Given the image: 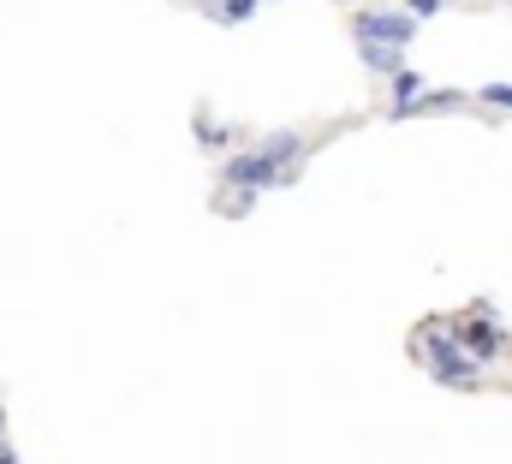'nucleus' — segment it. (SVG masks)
<instances>
[{"label": "nucleus", "instance_id": "f257e3e1", "mask_svg": "<svg viewBox=\"0 0 512 464\" xmlns=\"http://www.w3.org/2000/svg\"><path fill=\"white\" fill-rule=\"evenodd\" d=\"M221 179H227V185H239V191H274V185H286V179H292V167L256 143V149H233V155H227Z\"/></svg>", "mask_w": 512, "mask_h": 464}, {"label": "nucleus", "instance_id": "f03ea898", "mask_svg": "<svg viewBox=\"0 0 512 464\" xmlns=\"http://www.w3.org/2000/svg\"><path fill=\"white\" fill-rule=\"evenodd\" d=\"M417 346H423V363H429V375H435V381H447V387H477V357L459 346L453 334L429 328Z\"/></svg>", "mask_w": 512, "mask_h": 464}, {"label": "nucleus", "instance_id": "7ed1b4c3", "mask_svg": "<svg viewBox=\"0 0 512 464\" xmlns=\"http://www.w3.org/2000/svg\"><path fill=\"white\" fill-rule=\"evenodd\" d=\"M417 30H423V18H411L405 6L399 12H358L352 18V36L358 42H387V48H411Z\"/></svg>", "mask_w": 512, "mask_h": 464}, {"label": "nucleus", "instance_id": "20e7f679", "mask_svg": "<svg viewBox=\"0 0 512 464\" xmlns=\"http://www.w3.org/2000/svg\"><path fill=\"white\" fill-rule=\"evenodd\" d=\"M453 340H459V346L471 351V357H477V363H489V357H495V351H501V328H495V322H489V316H477V322H465V328H459V334H453Z\"/></svg>", "mask_w": 512, "mask_h": 464}, {"label": "nucleus", "instance_id": "39448f33", "mask_svg": "<svg viewBox=\"0 0 512 464\" xmlns=\"http://www.w3.org/2000/svg\"><path fill=\"white\" fill-rule=\"evenodd\" d=\"M358 54L370 72H399V48H387V42H358Z\"/></svg>", "mask_w": 512, "mask_h": 464}, {"label": "nucleus", "instance_id": "423d86ee", "mask_svg": "<svg viewBox=\"0 0 512 464\" xmlns=\"http://www.w3.org/2000/svg\"><path fill=\"white\" fill-rule=\"evenodd\" d=\"M387 78H393V102H417V96H423V72L399 66V72H387Z\"/></svg>", "mask_w": 512, "mask_h": 464}, {"label": "nucleus", "instance_id": "0eeeda50", "mask_svg": "<svg viewBox=\"0 0 512 464\" xmlns=\"http://www.w3.org/2000/svg\"><path fill=\"white\" fill-rule=\"evenodd\" d=\"M256 6H262V0H215V18H221V24H245Z\"/></svg>", "mask_w": 512, "mask_h": 464}, {"label": "nucleus", "instance_id": "6e6552de", "mask_svg": "<svg viewBox=\"0 0 512 464\" xmlns=\"http://www.w3.org/2000/svg\"><path fill=\"white\" fill-rule=\"evenodd\" d=\"M197 143H203V149H227V143H233V131H227V125H215V119H197Z\"/></svg>", "mask_w": 512, "mask_h": 464}, {"label": "nucleus", "instance_id": "1a4fd4ad", "mask_svg": "<svg viewBox=\"0 0 512 464\" xmlns=\"http://www.w3.org/2000/svg\"><path fill=\"white\" fill-rule=\"evenodd\" d=\"M477 96H483L489 108H501V114H512V84H483Z\"/></svg>", "mask_w": 512, "mask_h": 464}, {"label": "nucleus", "instance_id": "9d476101", "mask_svg": "<svg viewBox=\"0 0 512 464\" xmlns=\"http://www.w3.org/2000/svg\"><path fill=\"white\" fill-rule=\"evenodd\" d=\"M441 6H447V0H405V12H411V18H435Z\"/></svg>", "mask_w": 512, "mask_h": 464}]
</instances>
